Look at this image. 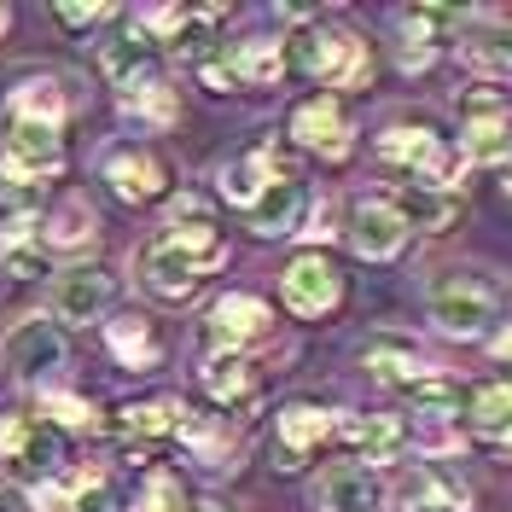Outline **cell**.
<instances>
[{"mask_svg":"<svg viewBox=\"0 0 512 512\" xmlns=\"http://www.w3.org/2000/svg\"><path fill=\"white\" fill-rule=\"evenodd\" d=\"M227 70H233V82H239V88H268V82H280L286 53H280V41L251 35V41H239V47L227 53Z\"/></svg>","mask_w":512,"mask_h":512,"instance_id":"28","label":"cell"},{"mask_svg":"<svg viewBox=\"0 0 512 512\" xmlns=\"http://www.w3.org/2000/svg\"><path fill=\"white\" fill-rule=\"evenodd\" d=\"M291 140H297L303 152H320V158H344V152H350V117H344V105L332 94L303 99V105L291 111Z\"/></svg>","mask_w":512,"mask_h":512,"instance_id":"11","label":"cell"},{"mask_svg":"<svg viewBox=\"0 0 512 512\" xmlns=\"http://www.w3.org/2000/svg\"><path fill=\"white\" fill-rule=\"evenodd\" d=\"M175 419H181V402L152 396V402L117 408V431H123V437H175Z\"/></svg>","mask_w":512,"mask_h":512,"instance_id":"34","label":"cell"},{"mask_svg":"<svg viewBox=\"0 0 512 512\" xmlns=\"http://www.w3.org/2000/svg\"><path fill=\"white\" fill-rule=\"evenodd\" d=\"M12 105H18V117H24V123L59 128V123H64V105H70V99H64V88L53 82V76H30V82L18 88V99H12Z\"/></svg>","mask_w":512,"mask_h":512,"instance_id":"35","label":"cell"},{"mask_svg":"<svg viewBox=\"0 0 512 512\" xmlns=\"http://www.w3.org/2000/svg\"><path fill=\"white\" fill-rule=\"evenodd\" d=\"M0 262H6V274H18V280L47 274V256H41V227H35L30 216L6 222V233H0Z\"/></svg>","mask_w":512,"mask_h":512,"instance_id":"31","label":"cell"},{"mask_svg":"<svg viewBox=\"0 0 512 512\" xmlns=\"http://www.w3.org/2000/svg\"><path fill=\"white\" fill-rule=\"evenodd\" d=\"M338 437L355 460H396V448L408 443V425L396 414H350L338 419Z\"/></svg>","mask_w":512,"mask_h":512,"instance_id":"22","label":"cell"},{"mask_svg":"<svg viewBox=\"0 0 512 512\" xmlns=\"http://www.w3.org/2000/svg\"><path fill=\"white\" fill-rule=\"evenodd\" d=\"M105 344H111V355H117L123 367H134V373H146V367L163 361V338H158V326H152L146 315L105 320Z\"/></svg>","mask_w":512,"mask_h":512,"instance_id":"24","label":"cell"},{"mask_svg":"<svg viewBox=\"0 0 512 512\" xmlns=\"http://www.w3.org/2000/svg\"><path fill=\"white\" fill-rule=\"evenodd\" d=\"M501 315H507V291L483 274H448L431 286V320L448 338H489Z\"/></svg>","mask_w":512,"mask_h":512,"instance_id":"2","label":"cell"},{"mask_svg":"<svg viewBox=\"0 0 512 512\" xmlns=\"http://www.w3.org/2000/svg\"><path fill=\"white\" fill-rule=\"evenodd\" d=\"M350 245L355 256H367V262H390V256L408 245V216L390 204V198H355L350 204Z\"/></svg>","mask_w":512,"mask_h":512,"instance_id":"9","label":"cell"},{"mask_svg":"<svg viewBox=\"0 0 512 512\" xmlns=\"http://www.w3.org/2000/svg\"><path fill=\"white\" fill-rule=\"evenodd\" d=\"M187 512H227V507H222V501H192Z\"/></svg>","mask_w":512,"mask_h":512,"instance_id":"42","label":"cell"},{"mask_svg":"<svg viewBox=\"0 0 512 512\" xmlns=\"http://www.w3.org/2000/svg\"><path fill=\"white\" fill-rule=\"evenodd\" d=\"M291 59H297L303 76H315L326 88H361V82L373 76L367 47H361L350 30H338V24H303L297 41H291Z\"/></svg>","mask_w":512,"mask_h":512,"instance_id":"3","label":"cell"},{"mask_svg":"<svg viewBox=\"0 0 512 512\" xmlns=\"http://www.w3.org/2000/svg\"><path fill=\"white\" fill-rule=\"evenodd\" d=\"M396 24H402V53H396L402 70H425L454 41L460 12L454 6H408V12H396Z\"/></svg>","mask_w":512,"mask_h":512,"instance_id":"10","label":"cell"},{"mask_svg":"<svg viewBox=\"0 0 512 512\" xmlns=\"http://www.w3.org/2000/svg\"><path fill=\"white\" fill-rule=\"evenodd\" d=\"M0 460L18 472V478H53L59 472V460H64V448H59V431L47 425V419H35V414H6L0 419Z\"/></svg>","mask_w":512,"mask_h":512,"instance_id":"6","label":"cell"},{"mask_svg":"<svg viewBox=\"0 0 512 512\" xmlns=\"http://www.w3.org/2000/svg\"><path fill=\"white\" fill-rule=\"evenodd\" d=\"M105 181L111 192L123 198V204H152L169 192V169H163L158 152H146V146H117L111 158H105Z\"/></svg>","mask_w":512,"mask_h":512,"instance_id":"14","label":"cell"},{"mask_svg":"<svg viewBox=\"0 0 512 512\" xmlns=\"http://www.w3.org/2000/svg\"><path fill=\"white\" fill-rule=\"evenodd\" d=\"M123 111L134 117V123H146V128H169V123H175V94L163 88V76H158V82H140V88H128V94H123Z\"/></svg>","mask_w":512,"mask_h":512,"instance_id":"36","label":"cell"},{"mask_svg":"<svg viewBox=\"0 0 512 512\" xmlns=\"http://www.w3.org/2000/svg\"><path fill=\"white\" fill-rule=\"evenodd\" d=\"M274 431H280V466L291 472V466H303L309 448H320L338 431V419L326 414V408H315V402H291V408H280Z\"/></svg>","mask_w":512,"mask_h":512,"instance_id":"21","label":"cell"},{"mask_svg":"<svg viewBox=\"0 0 512 512\" xmlns=\"http://www.w3.org/2000/svg\"><path fill=\"white\" fill-rule=\"evenodd\" d=\"M472 425H478L483 443L512 448V379L483 384L478 396H472Z\"/></svg>","mask_w":512,"mask_h":512,"instance_id":"30","label":"cell"},{"mask_svg":"<svg viewBox=\"0 0 512 512\" xmlns=\"http://www.w3.org/2000/svg\"><path fill=\"white\" fill-rule=\"evenodd\" d=\"M507 163H512V158H507Z\"/></svg>","mask_w":512,"mask_h":512,"instance_id":"44","label":"cell"},{"mask_svg":"<svg viewBox=\"0 0 512 512\" xmlns=\"http://www.w3.org/2000/svg\"><path fill=\"white\" fill-rule=\"evenodd\" d=\"M99 18H105V6H94V0L88 6H59V24H70V30H88Z\"/></svg>","mask_w":512,"mask_h":512,"instance_id":"40","label":"cell"},{"mask_svg":"<svg viewBox=\"0 0 512 512\" xmlns=\"http://www.w3.org/2000/svg\"><path fill=\"white\" fill-rule=\"evenodd\" d=\"M280 297H286L291 315L303 320H320L338 309V297H344V280H338V268L326 262L320 251H303L286 262V274H280Z\"/></svg>","mask_w":512,"mask_h":512,"instance_id":"8","label":"cell"},{"mask_svg":"<svg viewBox=\"0 0 512 512\" xmlns=\"http://www.w3.org/2000/svg\"><path fill=\"white\" fill-rule=\"evenodd\" d=\"M367 367H373V379L402 384V390H414V384L431 379L425 350H419L414 338H402V332H379V338H367Z\"/></svg>","mask_w":512,"mask_h":512,"instance_id":"20","label":"cell"},{"mask_svg":"<svg viewBox=\"0 0 512 512\" xmlns=\"http://www.w3.org/2000/svg\"><path fill=\"white\" fill-rule=\"evenodd\" d=\"M111 297H117V274L88 262V268H70V274H59L53 309H59V320H70V326H88V320H99L105 309H111Z\"/></svg>","mask_w":512,"mask_h":512,"instance_id":"15","label":"cell"},{"mask_svg":"<svg viewBox=\"0 0 512 512\" xmlns=\"http://www.w3.org/2000/svg\"><path fill=\"white\" fill-rule=\"evenodd\" d=\"M70 512H128V507L117 501V489L105 478H88V483L70 489Z\"/></svg>","mask_w":512,"mask_h":512,"instance_id":"39","label":"cell"},{"mask_svg":"<svg viewBox=\"0 0 512 512\" xmlns=\"http://www.w3.org/2000/svg\"><path fill=\"white\" fill-rule=\"evenodd\" d=\"M0 512H24V495L12 483H0Z\"/></svg>","mask_w":512,"mask_h":512,"instance_id":"41","label":"cell"},{"mask_svg":"<svg viewBox=\"0 0 512 512\" xmlns=\"http://www.w3.org/2000/svg\"><path fill=\"white\" fill-rule=\"evenodd\" d=\"M99 233V216L88 198H64L59 210H53V222H47V245L53 251H76V245H88Z\"/></svg>","mask_w":512,"mask_h":512,"instance_id":"33","label":"cell"},{"mask_svg":"<svg viewBox=\"0 0 512 512\" xmlns=\"http://www.w3.org/2000/svg\"><path fill=\"white\" fill-rule=\"evenodd\" d=\"M384 489L367 466H332L320 478V507L326 512H379Z\"/></svg>","mask_w":512,"mask_h":512,"instance_id":"25","label":"cell"},{"mask_svg":"<svg viewBox=\"0 0 512 512\" xmlns=\"http://www.w3.org/2000/svg\"><path fill=\"white\" fill-rule=\"evenodd\" d=\"M169 239H175V245H181L198 268H204V274H216V268L227 262V233H222V227H210L198 210L175 216V222H169Z\"/></svg>","mask_w":512,"mask_h":512,"instance_id":"29","label":"cell"},{"mask_svg":"<svg viewBox=\"0 0 512 512\" xmlns=\"http://www.w3.org/2000/svg\"><path fill=\"white\" fill-rule=\"evenodd\" d=\"M204 390L222 402V408H251L256 396H262V367H256L251 355L239 350H216L210 361H204Z\"/></svg>","mask_w":512,"mask_h":512,"instance_id":"19","label":"cell"},{"mask_svg":"<svg viewBox=\"0 0 512 512\" xmlns=\"http://www.w3.org/2000/svg\"><path fill=\"white\" fill-rule=\"evenodd\" d=\"M59 169H64L59 128L24 123V117H18L12 134H6V146H0V187H6V198H12V204H35Z\"/></svg>","mask_w":512,"mask_h":512,"instance_id":"1","label":"cell"},{"mask_svg":"<svg viewBox=\"0 0 512 512\" xmlns=\"http://www.w3.org/2000/svg\"><path fill=\"white\" fill-rule=\"evenodd\" d=\"M402 512H472V489L454 466L425 460L402 478Z\"/></svg>","mask_w":512,"mask_h":512,"instance_id":"12","label":"cell"},{"mask_svg":"<svg viewBox=\"0 0 512 512\" xmlns=\"http://www.w3.org/2000/svg\"><path fill=\"white\" fill-rule=\"evenodd\" d=\"M181 507H187L181 478H175V472H146V483H140V495H134L128 512H181Z\"/></svg>","mask_w":512,"mask_h":512,"instance_id":"37","label":"cell"},{"mask_svg":"<svg viewBox=\"0 0 512 512\" xmlns=\"http://www.w3.org/2000/svg\"><path fill=\"white\" fill-rule=\"evenodd\" d=\"M280 175H291V169H280L268 146H251L245 158H233V163L222 169V198H233V204H245V210H251V204H256L268 187H274Z\"/></svg>","mask_w":512,"mask_h":512,"instance_id":"26","label":"cell"},{"mask_svg":"<svg viewBox=\"0 0 512 512\" xmlns=\"http://www.w3.org/2000/svg\"><path fill=\"white\" fill-rule=\"evenodd\" d=\"M140 274H146V286L158 291V297H169V303H181V297H192V291L204 286V268H198L169 233L140 251Z\"/></svg>","mask_w":512,"mask_h":512,"instance_id":"18","label":"cell"},{"mask_svg":"<svg viewBox=\"0 0 512 512\" xmlns=\"http://www.w3.org/2000/svg\"><path fill=\"white\" fill-rule=\"evenodd\" d=\"M6 24H12V12H6V6H0V35H6Z\"/></svg>","mask_w":512,"mask_h":512,"instance_id":"43","label":"cell"},{"mask_svg":"<svg viewBox=\"0 0 512 512\" xmlns=\"http://www.w3.org/2000/svg\"><path fill=\"white\" fill-rule=\"evenodd\" d=\"M41 414L47 419H59V425H94V408L82 402V396H70V390H41Z\"/></svg>","mask_w":512,"mask_h":512,"instance_id":"38","label":"cell"},{"mask_svg":"<svg viewBox=\"0 0 512 512\" xmlns=\"http://www.w3.org/2000/svg\"><path fill=\"white\" fill-rule=\"evenodd\" d=\"M379 158L414 175V187H443L454 175V152L443 146V134L431 123H390L379 134Z\"/></svg>","mask_w":512,"mask_h":512,"instance_id":"5","label":"cell"},{"mask_svg":"<svg viewBox=\"0 0 512 512\" xmlns=\"http://www.w3.org/2000/svg\"><path fill=\"white\" fill-rule=\"evenodd\" d=\"M99 64H105V76H111L123 94L140 88V82H158V47H152V30H146V24H123V30L99 47Z\"/></svg>","mask_w":512,"mask_h":512,"instance_id":"16","label":"cell"},{"mask_svg":"<svg viewBox=\"0 0 512 512\" xmlns=\"http://www.w3.org/2000/svg\"><path fill=\"white\" fill-rule=\"evenodd\" d=\"M59 361H64V332L53 320L24 315L6 332V367H12L18 379H41V373H53Z\"/></svg>","mask_w":512,"mask_h":512,"instance_id":"13","label":"cell"},{"mask_svg":"<svg viewBox=\"0 0 512 512\" xmlns=\"http://www.w3.org/2000/svg\"><path fill=\"white\" fill-rule=\"evenodd\" d=\"M466 64L483 70V76H507L512 70V18L507 12L478 18V30L466 35Z\"/></svg>","mask_w":512,"mask_h":512,"instance_id":"27","label":"cell"},{"mask_svg":"<svg viewBox=\"0 0 512 512\" xmlns=\"http://www.w3.org/2000/svg\"><path fill=\"white\" fill-rule=\"evenodd\" d=\"M460 396H454V384L443 379H425L414 384V443L425 448V460H448V454H460Z\"/></svg>","mask_w":512,"mask_h":512,"instance_id":"7","label":"cell"},{"mask_svg":"<svg viewBox=\"0 0 512 512\" xmlns=\"http://www.w3.org/2000/svg\"><path fill=\"white\" fill-rule=\"evenodd\" d=\"M390 204L408 216V227H425V233H443L454 222V198L437 187H402V192H390Z\"/></svg>","mask_w":512,"mask_h":512,"instance_id":"32","label":"cell"},{"mask_svg":"<svg viewBox=\"0 0 512 512\" xmlns=\"http://www.w3.org/2000/svg\"><path fill=\"white\" fill-rule=\"evenodd\" d=\"M303 210H309V192H303V181H297V175H280V181H274V187L251 204V227L262 233V239H280V233H297Z\"/></svg>","mask_w":512,"mask_h":512,"instance_id":"23","label":"cell"},{"mask_svg":"<svg viewBox=\"0 0 512 512\" xmlns=\"http://www.w3.org/2000/svg\"><path fill=\"white\" fill-rule=\"evenodd\" d=\"M460 146L472 163L512 158V99L501 88H472L460 99Z\"/></svg>","mask_w":512,"mask_h":512,"instance_id":"4","label":"cell"},{"mask_svg":"<svg viewBox=\"0 0 512 512\" xmlns=\"http://www.w3.org/2000/svg\"><path fill=\"white\" fill-rule=\"evenodd\" d=\"M268 303L251 297V291H227L222 303L210 309L204 320V332H210V344L216 350H239V344H256V338H268Z\"/></svg>","mask_w":512,"mask_h":512,"instance_id":"17","label":"cell"}]
</instances>
